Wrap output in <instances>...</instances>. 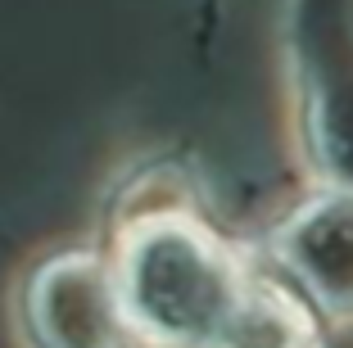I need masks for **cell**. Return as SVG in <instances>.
I'll list each match as a JSON object with an SVG mask.
<instances>
[{"mask_svg":"<svg viewBox=\"0 0 353 348\" xmlns=\"http://www.w3.org/2000/svg\"><path fill=\"white\" fill-rule=\"evenodd\" d=\"M118 298L136 330L163 348H222L250 280L218 240L181 217L145 222L118 258Z\"/></svg>","mask_w":353,"mask_h":348,"instance_id":"1","label":"cell"},{"mask_svg":"<svg viewBox=\"0 0 353 348\" xmlns=\"http://www.w3.org/2000/svg\"><path fill=\"white\" fill-rule=\"evenodd\" d=\"M276 249L331 312H353V195L312 199L290 217Z\"/></svg>","mask_w":353,"mask_h":348,"instance_id":"3","label":"cell"},{"mask_svg":"<svg viewBox=\"0 0 353 348\" xmlns=\"http://www.w3.org/2000/svg\"><path fill=\"white\" fill-rule=\"evenodd\" d=\"M28 321L41 348H118L127 312L118 280L95 258L63 254L32 276Z\"/></svg>","mask_w":353,"mask_h":348,"instance_id":"2","label":"cell"},{"mask_svg":"<svg viewBox=\"0 0 353 348\" xmlns=\"http://www.w3.org/2000/svg\"><path fill=\"white\" fill-rule=\"evenodd\" d=\"M222 348H322L308 312L276 285H254L240 303Z\"/></svg>","mask_w":353,"mask_h":348,"instance_id":"4","label":"cell"}]
</instances>
